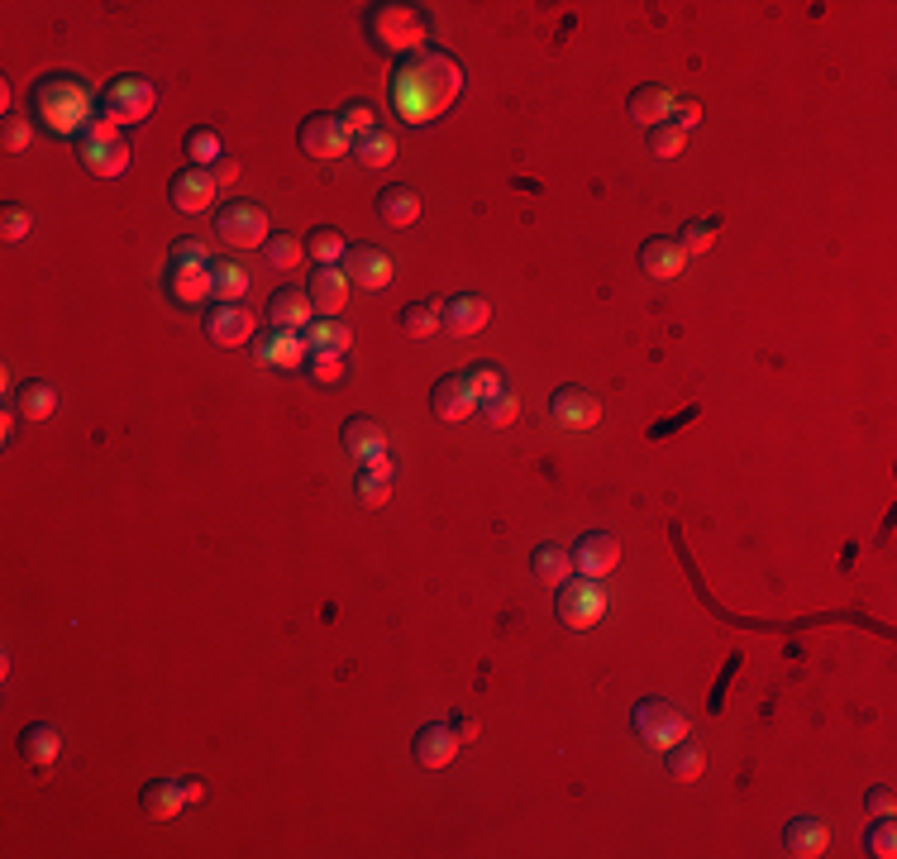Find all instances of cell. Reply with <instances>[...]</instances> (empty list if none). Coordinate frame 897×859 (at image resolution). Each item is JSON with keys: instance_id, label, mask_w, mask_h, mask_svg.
<instances>
[{"instance_id": "9", "label": "cell", "mask_w": 897, "mask_h": 859, "mask_svg": "<svg viewBox=\"0 0 897 859\" xmlns=\"http://www.w3.org/2000/svg\"><path fill=\"white\" fill-rule=\"evenodd\" d=\"M569 554H573V568L583 578H606L616 564H621V539L606 535V531H587Z\"/></svg>"}, {"instance_id": "5", "label": "cell", "mask_w": 897, "mask_h": 859, "mask_svg": "<svg viewBox=\"0 0 897 859\" xmlns=\"http://www.w3.org/2000/svg\"><path fill=\"white\" fill-rule=\"evenodd\" d=\"M215 234L234 248H263L272 240L268 210H263L258 201H224L220 216H215Z\"/></svg>"}, {"instance_id": "7", "label": "cell", "mask_w": 897, "mask_h": 859, "mask_svg": "<svg viewBox=\"0 0 897 859\" xmlns=\"http://www.w3.org/2000/svg\"><path fill=\"white\" fill-rule=\"evenodd\" d=\"M158 105V91L149 77H115L110 86H105V115H115L120 125H139L149 120Z\"/></svg>"}, {"instance_id": "41", "label": "cell", "mask_w": 897, "mask_h": 859, "mask_svg": "<svg viewBox=\"0 0 897 859\" xmlns=\"http://www.w3.org/2000/svg\"><path fill=\"white\" fill-rule=\"evenodd\" d=\"M864 850L874 859H893L897 855V826L893 816H874V826L864 831Z\"/></svg>"}, {"instance_id": "35", "label": "cell", "mask_w": 897, "mask_h": 859, "mask_svg": "<svg viewBox=\"0 0 897 859\" xmlns=\"http://www.w3.org/2000/svg\"><path fill=\"white\" fill-rule=\"evenodd\" d=\"M702 769H707V755H702V745H697V740H688V735H683L678 745L668 750V774H673V778H683V783H692V778H702Z\"/></svg>"}, {"instance_id": "27", "label": "cell", "mask_w": 897, "mask_h": 859, "mask_svg": "<svg viewBox=\"0 0 897 859\" xmlns=\"http://www.w3.org/2000/svg\"><path fill=\"white\" fill-rule=\"evenodd\" d=\"M77 153H82V163L91 177H120V172L129 167V143L125 139H110V143H77Z\"/></svg>"}, {"instance_id": "14", "label": "cell", "mask_w": 897, "mask_h": 859, "mask_svg": "<svg viewBox=\"0 0 897 859\" xmlns=\"http://www.w3.org/2000/svg\"><path fill=\"white\" fill-rule=\"evenodd\" d=\"M349 272L345 268H315V277L306 282V297H311V306H315V315H329L335 321L339 311L349 306Z\"/></svg>"}, {"instance_id": "44", "label": "cell", "mask_w": 897, "mask_h": 859, "mask_svg": "<svg viewBox=\"0 0 897 859\" xmlns=\"http://www.w3.org/2000/svg\"><path fill=\"white\" fill-rule=\"evenodd\" d=\"M683 143H688V135H683V129L673 125V120H664V125L650 129V153H654V158H678Z\"/></svg>"}, {"instance_id": "54", "label": "cell", "mask_w": 897, "mask_h": 859, "mask_svg": "<svg viewBox=\"0 0 897 859\" xmlns=\"http://www.w3.org/2000/svg\"><path fill=\"white\" fill-rule=\"evenodd\" d=\"M363 473H373V478L392 483V478H397V464H392V454H377V458H368V464H363Z\"/></svg>"}, {"instance_id": "26", "label": "cell", "mask_w": 897, "mask_h": 859, "mask_svg": "<svg viewBox=\"0 0 897 859\" xmlns=\"http://www.w3.org/2000/svg\"><path fill=\"white\" fill-rule=\"evenodd\" d=\"M268 315H272L277 329H306L315 321V306H311V297L301 292V287H282V292H272Z\"/></svg>"}, {"instance_id": "53", "label": "cell", "mask_w": 897, "mask_h": 859, "mask_svg": "<svg viewBox=\"0 0 897 859\" xmlns=\"http://www.w3.org/2000/svg\"><path fill=\"white\" fill-rule=\"evenodd\" d=\"M240 172H244V167H240V158H230V153H224L220 163L210 167V177H215V187H224V182H234V177H240Z\"/></svg>"}, {"instance_id": "29", "label": "cell", "mask_w": 897, "mask_h": 859, "mask_svg": "<svg viewBox=\"0 0 897 859\" xmlns=\"http://www.w3.org/2000/svg\"><path fill=\"white\" fill-rule=\"evenodd\" d=\"M397 325H401L411 339H430L434 329H444V297H430V301H416V306H401Z\"/></svg>"}, {"instance_id": "30", "label": "cell", "mask_w": 897, "mask_h": 859, "mask_svg": "<svg viewBox=\"0 0 897 859\" xmlns=\"http://www.w3.org/2000/svg\"><path fill=\"white\" fill-rule=\"evenodd\" d=\"M167 292H173V301H182V306H196V301H206L210 292H215L210 263H206V268H173V282H167Z\"/></svg>"}, {"instance_id": "55", "label": "cell", "mask_w": 897, "mask_h": 859, "mask_svg": "<svg viewBox=\"0 0 897 859\" xmlns=\"http://www.w3.org/2000/svg\"><path fill=\"white\" fill-rule=\"evenodd\" d=\"M182 788H187V802H191V808H196V802H206V783H201V778H182Z\"/></svg>"}, {"instance_id": "33", "label": "cell", "mask_w": 897, "mask_h": 859, "mask_svg": "<svg viewBox=\"0 0 897 859\" xmlns=\"http://www.w3.org/2000/svg\"><path fill=\"white\" fill-rule=\"evenodd\" d=\"M306 254H311L315 263H321V268H345L349 244H345V234H339V230L321 224V230H311V234H306Z\"/></svg>"}, {"instance_id": "21", "label": "cell", "mask_w": 897, "mask_h": 859, "mask_svg": "<svg viewBox=\"0 0 897 859\" xmlns=\"http://www.w3.org/2000/svg\"><path fill=\"white\" fill-rule=\"evenodd\" d=\"M339 440H345V454H353L359 464H368V458H377V454H387V430H382L373 416H349L345 430H339Z\"/></svg>"}, {"instance_id": "52", "label": "cell", "mask_w": 897, "mask_h": 859, "mask_svg": "<svg viewBox=\"0 0 897 859\" xmlns=\"http://www.w3.org/2000/svg\"><path fill=\"white\" fill-rule=\"evenodd\" d=\"M668 120L678 125L683 135H688V129H692L697 120H702V105H697V101H673V115H668Z\"/></svg>"}, {"instance_id": "42", "label": "cell", "mask_w": 897, "mask_h": 859, "mask_svg": "<svg viewBox=\"0 0 897 859\" xmlns=\"http://www.w3.org/2000/svg\"><path fill=\"white\" fill-rule=\"evenodd\" d=\"M478 411L487 416V426H511V420L521 416V402H516V392H497V396H487V402H478Z\"/></svg>"}, {"instance_id": "17", "label": "cell", "mask_w": 897, "mask_h": 859, "mask_svg": "<svg viewBox=\"0 0 897 859\" xmlns=\"http://www.w3.org/2000/svg\"><path fill=\"white\" fill-rule=\"evenodd\" d=\"M206 335L215 344H224V349H234V344H244L254 335V311H244L240 301H220V306L206 315Z\"/></svg>"}, {"instance_id": "18", "label": "cell", "mask_w": 897, "mask_h": 859, "mask_svg": "<svg viewBox=\"0 0 897 859\" xmlns=\"http://www.w3.org/2000/svg\"><path fill=\"white\" fill-rule=\"evenodd\" d=\"M167 196H173L177 210L196 216V210H206L215 201V177H210V167H182L173 177V187H167Z\"/></svg>"}, {"instance_id": "56", "label": "cell", "mask_w": 897, "mask_h": 859, "mask_svg": "<svg viewBox=\"0 0 897 859\" xmlns=\"http://www.w3.org/2000/svg\"><path fill=\"white\" fill-rule=\"evenodd\" d=\"M454 731H458V740L468 745V740H478V721H473V717H454Z\"/></svg>"}, {"instance_id": "15", "label": "cell", "mask_w": 897, "mask_h": 859, "mask_svg": "<svg viewBox=\"0 0 897 859\" xmlns=\"http://www.w3.org/2000/svg\"><path fill=\"white\" fill-rule=\"evenodd\" d=\"M430 411L449 420V426H458V420H468L473 411H478V402H473V392H468V382L464 373H449L434 382V392H430Z\"/></svg>"}, {"instance_id": "57", "label": "cell", "mask_w": 897, "mask_h": 859, "mask_svg": "<svg viewBox=\"0 0 897 859\" xmlns=\"http://www.w3.org/2000/svg\"><path fill=\"white\" fill-rule=\"evenodd\" d=\"M15 420H20V411H15V406H5V416H0V434H5V440L15 434Z\"/></svg>"}, {"instance_id": "20", "label": "cell", "mask_w": 897, "mask_h": 859, "mask_svg": "<svg viewBox=\"0 0 897 859\" xmlns=\"http://www.w3.org/2000/svg\"><path fill=\"white\" fill-rule=\"evenodd\" d=\"M62 755V731L48 721H34L20 731V759L30 764V769H48V764H58Z\"/></svg>"}, {"instance_id": "10", "label": "cell", "mask_w": 897, "mask_h": 859, "mask_svg": "<svg viewBox=\"0 0 897 859\" xmlns=\"http://www.w3.org/2000/svg\"><path fill=\"white\" fill-rule=\"evenodd\" d=\"M458 731H454V721H430V725H420V735H416V764L420 769H449L458 755Z\"/></svg>"}, {"instance_id": "40", "label": "cell", "mask_w": 897, "mask_h": 859, "mask_svg": "<svg viewBox=\"0 0 897 859\" xmlns=\"http://www.w3.org/2000/svg\"><path fill=\"white\" fill-rule=\"evenodd\" d=\"M187 158H191L196 167H215L220 158H224L215 129H191V135H187Z\"/></svg>"}, {"instance_id": "4", "label": "cell", "mask_w": 897, "mask_h": 859, "mask_svg": "<svg viewBox=\"0 0 897 859\" xmlns=\"http://www.w3.org/2000/svg\"><path fill=\"white\" fill-rule=\"evenodd\" d=\"M554 612H559V620L569 630H592L597 620L606 616V588L602 578H583V573H569L559 583V602H554Z\"/></svg>"}, {"instance_id": "19", "label": "cell", "mask_w": 897, "mask_h": 859, "mask_svg": "<svg viewBox=\"0 0 897 859\" xmlns=\"http://www.w3.org/2000/svg\"><path fill=\"white\" fill-rule=\"evenodd\" d=\"M487 321H492V306H487L482 297H449L444 301V329L454 339H468V335H478V329H487Z\"/></svg>"}, {"instance_id": "2", "label": "cell", "mask_w": 897, "mask_h": 859, "mask_svg": "<svg viewBox=\"0 0 897 859\" xmlns=\"http://www.w3.org/2000/svg\"><path fill=\"white\" fill-rule=\"evenodd\" d=\"M34 111L53 135H82V129L96 120V96H91V86L82 82V77L53 72L34 91Z\"/></svg>"}, {"instance_id": "36", "label": "cell", "mask_w": 897, "mask_h": 859, "mask_svg": "<svg viewBox=\"0 0 897 859\" xmlns=\"http://www.w3.org/2000/svg\"><path fill=\"white\" fill-rule=\"evenodd\" d=\"M353 158H359L363 167H387L392 158H397V135H392V129H377V135L353 143Z\"/></svg>"}, {"instance_id": "1", "label": "cell", "mask_w": 897, "mask_h": 859, "mask_svg": "<svg viewBox=\"0 0 897 859\" xmlns=\"http://www.w3.org/2000/svg\"><path fill=\"white\" fill-rule=\"evenodd\" d=\"M392 111L406 125H430L464 96V68H458L454 53L426 48V53H406L392 72Z\"/></svg>"}, {"instance_id": "6", "label": "cell", "mask_w": 897, "mask_h": 859, "mask_svg": "<svg viewBox=\"0 0 897 859\" xmlns=\"http://www.w3.org/2000/svg\"><path fill=\"white\" fill-rule=\"evenodd\" d=\"M630 721H636V731L644 735V745H654V750H673L683 735H692L688 717L673 703H664V697H644V703L630 711Z\"/></svg>"}, {"instance_id": "48", "label": "cell", "mask_w": 897, "mask_h": 859, "mask_svg": "<svg viewBox=\"0 0 897 859\" xmlns=\"http://www.w3.org/2000/svg\"><path fill=\"white\" fill-rule=\"evenodd\" d=\"M315 382H345V353H311Z\"/></svg>"}, {"instance_id": "3", "label": "cell", "mask_w": 897, "mask_h": 859, "mask_svg": "<svg viewBox=\"0 0 897 859\" xmlns=\"http://www.w3.org/2000/svg\"><path fill=\"white\" fill-rule=\"evenodd\" d=\"M368 30H373V38L382 48H397L406 58V53H426L430 20H426V10L420 5H373Z\"/></svg>"}, {"instance_id": "39", "label": "cell", "mask_w": 897, "mask_h": 859, "mask_svg": "<svg viewBox=\"0 0 897 859\" xmlns=\"http://www.w3.org/2000/svg\"><path fill=\"white\" fill-rule=\"evenodd\" d=\"M339 120H345V129H349V139H353V143L368 139V135H377V129H382L377 111H373L368 101H349L345 111H339Z\"/></svg>"}, {"instance_id": "11", "label": "cell", "mask_w": 897, "mask_h": 859, "mask_svg": "<svg viewBox=\"0 0 897 859\" xmlns=\"http://www.w3.org/2000/svg\"><path fill=\"white\" fill-rule=\"evenodd\" d=\"M345 272H349V282H353V287H363V292H387L392 277H397L392 258L382 254V248H373V244H368V248H349Z\"/></svg>"}, {"instance_id": "34", "label": "cell", "mask_w": 897, "mask_h": 859, "mask_svg": "<svg viewBox=\"0 0 897 859\" xmlns=\"http://www.w3.org/2000/svg\"><path fill=\"white\" fill-rule=\"evenodd\" d=\"M210 277H215V297L220 301H240L248 292V268L240 258H215L210 263Z\"/></svg>"}, {"instance_id": "22", "label": "cell", "mask_w": 897, "mask_h": 859, "mask_svg": "<svg viewBox=\"0 0 897 859\" xmlns=\"http://www.w3.org/2000/svg\"><path fill=\"white\" fill-rule=\"evenodd\" d=\"M673 101H678V96H673V91H668L664 82H644V86L636 91V96H630L626 111H630V120H636V125L654 129V125H664L668 115H673Z\"/></svg>"}, {"instance_id": "31", "label": "cell", "mask_w": 897, "mask_h": 859, "mask_svg": "<svg viewBox=\"0 0 897 859\" xmlns=\"http://www.w3.org/2000/svg\"><path fill=\"white\" fill-rule=\"evenodd\" d=\"M531 573L539 578V583H549V588H559L563 578L573 573V554L563 549V545H539L531 554Z\"/></svg>"}, {"instance_id": "49", "label": "cell", "mask_w": 897, "mask_h": 859, "mask_svg": "<svg viewBox=\"0 0 897 859\" xmlns=\"http://www.w3.org/2000/svg\"><path fill=\"white\" fill-rule=\"evenodd\" d=\"M0 234H5V244H20L30 234V210H20V206L0 210Z\"/></svg>"}, {"instance_id": "51", "label": "cell", "mask_w": 897, "mask_h": 859, "mask_svg": "<svg viewBox=\"0 0 897 859\" xmlns=\"http://www.w3.org/2000/svg\"><path fill=\"white\" fill-rule=\"evenodd\" d=\"M864 808L874 812V816H893V808H897V802H893V788H888V783L869 788V792H864Z\"/></svg>"}, {"instance_id": "43", "label": "cell", "mask_w": 897, "mask_h": 859, "mask_svg": "<svg viewBox=\"0 0 897 859\" xmlns=\"http://www.w3.org/2000/svg\"><path fill=\"white\" fill-rule=\"evenodd\" d=\"M717 230H721V220H692V224H683L678 244L688 248V258H692V254H707V248L717 244Z\"/></svg>"}, {"instance_id": "50", "label": "cell", "mask_w": 897, "mask_h": 859, "mask_svg": "<svg viewBox=\"0 0 897 859\" xmlns=\"http://www.w3.org/2000/svg\"><path fill=\"white\" fill-rule=\"evenodd\" d=\"M210 254H206V244L201 240H177L173 244V268H206Z\"/></svg>"}, {"instance_id": "45", "label": "cell", "mask_w": 897, "mask_h": 859, "mask_svg": "<svg viewBox=\"0 0 897 859\" xmlns=\"http://www.w3.org/2000/svg\"><path fill=\"white\" fill-rule=\"evenodd\" d=\"M30 139H34V125L24 120V115H5V120H0V143H5V153H24Z\"/></svg>"}, {"instance_id": "37", "label": "cell", "mask_w": 897, "mask_h": 859, "mask_svg": "<svg viewBox=\"0 0 897 859\" xmlns=\"http://www.w3.org/2000/svg\"><path fill=\"white\" fill-rule=\"evenodd\" d=\"M263 258H268L277 272H296L301 258H306V244H296V234H272V240L263 244Z\"/></svg>"}, {"instance_id": "13", "label": "cell", "mask_w": 897, "mask_h": 859, "mask_svg": "<svg viewBox=\"0 0 897 859\" xmlns=\"http://www.w3.org/2000/svg\"><path fill=\"white\" fill-rule=\"evenodd\" d=\"M258 363H272V368L296 373V368L311 363V344H306L301 329H272V335L258 339Z\"/></svg>"}, {"instance_id": "38", "label": "cell", "mask_w": 897, "mask_h": 859, "mask_svg": "<svg viewBox=\"0 0 897 859\" xmlns=\"http://www.w3.org/2000/svg\"><path fill=\"white\" fill-rule=\"evenodd\" d=\"M464 382H468L473 402H487V396L506 392V373H501V368H497V363H473V368H468V373H464Z\"/></svg>"}, {"instance_id": "23", "label": "cell", "mask_w": 897, "mask_h": 859, "mask_svg": "<svg viewBox=\"0 0 897 859\" xmlns=\"http://www.w3.org/2000/svg\"><path fill=\"white\" fill-rule=\"evenodd\" d=\"M783 845H788V855H797V859H816L830 845V831L822 816H793V822L783 826Z\"/></svg>"}, {"instance_id": "28", "label": "cell", "mask_w": 897, "mask_h": 859, "mask_svg": "<svg viewBox=\"0 0 897 859\" xmlns=\"http://www.w3.org/2000/svg\"><path fill=\"white\" fill-rule=\"evenodd\" d=\"M301 335H306L311 353H349V344H353V329L339 321V315H335V321H329V315H315Z\"/></svg>"}, {"instance_id": "8", "label": "cell", "mask_w": 897, "mask_h": 859, "mask_svg": "<svg viewBox=\"0 0 897 859\" xmlns=\"http://www.w3.org/2000/svg\"><path fill=\"white\" fill-rule=\"evenodd\" d=\"M301 149L311 158H321V163H335V158H345L353 149V139H349V129L339 115L321 111V115H306V120H301Z\"/></svg>"}, {"instance_id": "47", "label": "cell", "mask_w": 897, "mask_h": 859, "mask_svg": "<svg viewBox=\"0 0 897 859\" xmlns=\"http://www.w3.org/2000/svg\"><path fill=\"white\" fill-rule=\"evenodd\" d=\"M110 139H125V135H120V120H115V115H105V111L82 129V135H77V143H110Z\"/></svg>"}, {"instance_id": "12", "label": "cell", "mask_w": 897, "mask_h": 859, "mask_svg": "<svg viewBox=\"0 0 897 859\" xmlns=\"http://www.w3.org/2000/svg\"><path fill=\"white\" fill-rule=\"evenodd\" d=\"M549 411L563 430H592L602 420V402L587 387H559L554 392V402H549Z\"/></svg>"}, {"instance_id": "46", "label": "cell", "mask_w": 897, "mask_h": 859, "mask_svg": "<svg viewBox=\"0 0 897 859\" xmlns=\"http://www.w3.org/2000/svg\"><path fill=\"white\" fill-rule=\"evenodd\" d=\"M353 492H359L363 507H387L392 483H382V478H373V473H363V468H359V478H353Z\"/></svg>"}, {"instance_id": "24", "label": "cell", "mask_w": 897, "mask_h": 859, "mask_svg": "<svg viewBox=\"0 0 897 859\" xmlns=\"http://www.w3.org/2000/svg\"><path fill=\"white\" fill-rule=\"evenodd\" d=\"M10 406L20 411V420H48L53 411H58V387L53 382H44V378H30L24 387H15L10 392Z\"/></svg>"}, {"instance_id": "32", "label": "cell", "mask_w": 897, "mask_h": 859, "mask_svg": "<svg viewBox=\"0 0 897 859\" xmlns=\"http://www.w3.org/2000/svg\"><path fill=\"white\" fill-rule=\"evenodd\" d=\"M377 210H382V220L401 230V224H416V220H420V196H416L411 187H382Z\"/></svg>"}, {"instance_id": "25", "label": "cell", "mask_w": 897, "mask_h": 859, "mask_svg": "<svg viewBox=\"0 0 897 859\" xmlns=\"http://www.w3.org/2000/svg\"><path fill=\"white\" fill-rule=\"evenodd\" d=\"M640 268L650 277H678L688 268V248L673 240V234H659V240H650L640 248Z\"/></svg>"}, {"instance_id": "16", "label": "cell", "mask_w": 897, "mask_h": 859, "mask_svg": "<svg viewBox=\"0 0 897 859\" xmlns=\"http://www.w3.org/2000/svg\"><path fill=\"white\" fill-rule=\"evenodd\" d=\"M139 808H143V816H153V822H173V816H182L191 802H187V788H182L177 778H153V783H143V792H139Z\"/></svg>"}]
</instances>
